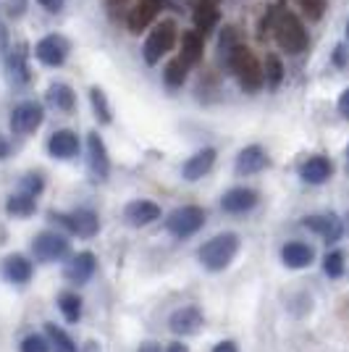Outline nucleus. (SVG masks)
<instances>
[{
	"instance_id": "26",
	"label": "nucleus",
	"mask_w": 349,
	"mask_h": 352,
	"mask_svg": "<svg viewBox=\"0 0 349 352\" xmlns=\"http://www.w3.org/2000/svg\"><path fill=\"white\" fill-rule=\"evenodd\" d=\"M47 100L56 105L63 113H71L74 105H76V98H74V89L69 85H50L47 89Z\"/></svg>"
},
{
	"instance_id": "9",
	"label": "nucleus",
	"mask_w": 349,
	"mask_h": 352,
	"mask_svg": "<svg viewBox=\"0 0 349 352\" xmlns=\"http://www.w3.org/2000/svg\"><path fill=\"white\" fill-rule=\"evenodd\" d=\"M168 326L179 337H194L205 326V316L197 305H184V308L174 310V316L168 318Z\"/></svg>"
},
{
	"instance_id": "4",
	"label": "nucleus",
	"mask_w": 349,
	"mask_h": 352,
	"mask_svg": "<svg viewBox=\"0 0 349 352\" xmlns=\"http://www.w3.org/2000/svg\"><path fill=\"white\" fill-rule=\"evenodd\" d=\"M203 226H205V210L197 206L176 208L174 213L166 219V229H168V234L176 236V239L194 236Z\"/></svg>"
},
{
	"instance_id": "17",
	"label": "nucleus",
	"mask_w": 349,
	"mask_h": 352,
	"mask_svg": "<svg viewBox=\"0 0 349 352\" xmlns=\"http://www.w3.org/2000/svg\"><path fill=\"white\" fill-rule=\"evenodd\" d=\"M0 274H3V279L11 281V284H27L32 279V274H34V268H32V261L30 258H24V255H8V258H3V263H0Z\"/></svg>"
},
{
	"instance_id": "38",
	"label": "nucleus",
	"mask_w": 349,
	"mask_h": 352,
	"mask_svg": "<svg viewBox=\"0 0 349 352\" xmlns=\"http://www.w3.org/2000/svg\"><path fill=\"white\" fill-rule=\"evenodd\" d=\"M213 352H239V347H236L234 342H229V339H226V342H218V344L213 347Z\"/></svg>"
},
{
	"instance_id": "18",
	"label": "nucleus",
	"mask_w": 349,
	"mask_h": 352,
	"mask_svg": "<svg viewBox=\"0 0 349 352\" xmlns=\"http://www.w3.org/2000/svg\"><path fill=\"white\" fill-rule=\"evenodd\" d=\"M47 150L58 161H71V158L79 155V137L71 129H60V132H56L47 140Z\"/></svg>"
},
{
	"instance_id": "2",
	"label": "nucleus",
	"mask_w": 349,
	"mask_h": 352,
	"mask_svg": "<svg viewBox=\"0 0 349 352\" xmlns=\"http://www.w3.org/2000/svg\"><path fill=\"white\" fill-rule=\"evenodd\" d=\"M226 63L232 66V72L236 74L239 85H242L245 89H260L262 87V66L247 45H242V43L234 45L232 50L226 53Z\"/></svg>"
},
{
	"instance_id": "24",
	"label": "nucleus",
	"mask_w": 349,
	"mask_h": 352,
	"mask_svg": "<svg viewBox=\"0 0 349 352\" xmlns=\"http://www.w3.org/2000/svg\"><path fill=\"white\" fill-rule=\"evenodd\" d=\"M34 208H37L34 195H30V192H24V190L19 192V195H11L8 203H5L8 216H14V219H27V216L34 213Z\"/></svg>"
},
{
	"instance_id": "20",
	"label": "nucleus",
	"mask_w": 349,
	"mask_h": 352,
	"mask_svg": "<svg viewBox=\"0 0 349 352\" xmlns=\"http://www.w3.org/2000/svg\"><path fill=\"white\" fill-rule=\"evenodd\" d=\"M158 14H160V0H142V3H137L129 14V32L131 34L145 32L155 21Z\"/></svg>"
},
{
	"instance_id": "34",
	"label": "nucleus",
	"mask_w": 349,
	"mask_h": 352,
	"mask_svg": "<svg viewBox=\"0 0 349 352\" xmlns=\"http://www.w3.org/2000/svg\"><path fill=\"white\" fill-rule=\"evenodd\" d=\"M21 352H50V342L40 334H30L21 342Z\"/></svg>"
},
{
	"instance_id": "22",
	"label": "nucleus",
	"mask_w": 349,
	"mask_h": 352,
	"mask_svg": "<svg viewBox=\"0 0 349 352\" xmlns=\"http://www.w3.org/2000/svg\"><path fill=\"white\" fill-rule=\"evenodd\" d=\"M213 163H216V150L213 147H205V150L194 153L190 161L181 166V176L187 182H197V179H203L213 168Z\"/></svg>"
},
{
	"instance_id": "19",
	"label": "nucleus",
	"mask_w": 349,
	"mask_h": 352,
	"mask_svg": "<svg viewBox=\"0 0 349 352\" xmlns=\"http://www.w3.org/2000/svg\"><path fill=\"white\" fill-rule=\"evenodd\" d=\"M124 219L129 226H150L160 219V206L150 203V200H134L129 206L124 208Z\"/></svg>"
},
{
	"instance_id": "11",
	"label": "nucleus",
	"mask_w": 349,
	"mask_h": 352,
	"mask_svg": "<svg viewBox=\"0 0 349 352\" xmlns=\"http://www.w3.org/2000/svg\"><path fill=\"white\" fill-rule=\"evenodd\" d=\"M95 271H98V258L89 250H85V252H76L71 261L66 263L63 276L69 281H74V284H87L95 276Z\"/></svg>"
},
{
	"instance_id": "15",
	"label": "nucleus",
	"mask_w": 349,
	"mask_h": 352,
	"mask_svg": "<svg viewBox=\"0 0 349 352\" xmlns=\"http://www.w3.org/2000/svg\"><path fill=\"white\" fill-rule=\"evenodd\" d=\"M255 206H258V192L247 190V187H234V190H229L221 197V208H223L226 213H234V216L247 213V210H252Z\"/></svg>"
},
{
	"instance_id": "29",
	"label": "nucleus",
	"mask_w": 349,
	"mask_h": 352,
	"mask_svg": "<svg viewBox=\"0 0 349 352\" xmlns=\"http://www.w3.org/2000/svg\"><path fill=\"white\" fill-rule=\"evenodd\" d=\"M58 310L63 313V318L69 323H76L82 318V300L74 292H63L58 297Z\"/></svg>"
},
{
	"instance_id": "39",
	"label": "nucleus",
	"mask_w": 349,
	"mask_h": 352,
	"mask_svg": "<svg viewBox=\"0 0 349 352\" xmlns=\"http://www.w3.org/2000/svg\"><path fill=\"white\" fill-rule=\"evenodd\" d=\"M11 155V145H8V140L0 134V161H5Z\"/></svg>"
},
{
	"instance_id": "37",
	"label": "nucleus",
	"mask_w": 349,
	"mask_h": 352,
	"mask_svg": "<svg viewBox=\"0 0 349 352\" xmlns=\"http://www.w3.org/2000/svg\"><path fill=\"white\" fill-rule=\"evenodd\" d=\"M40 6H43L47 14H58V11H63V3L66 0H37Z\"/></svg>"
},
{
	"instance_id": "5",
	"label": "nucleus",
	"mask_w": 349,
	"mask_h": 352,
	"mask_svg": "<svg viewBox=\"0 0 349 352\" xmlns=\"http://www.w3.org/2000/svg\"><path fill=\"white\" fill-rule=\"evenodd\" d=\"M32 252L40 263H56V261H63L69 258V239L66 236L56 234V232H40L32 242Z\"/></svg>"
},
{
	"instance_id": "13",
	"label": "nucleus",
	"mask_w": 349,
	"mask_h": 352,
	"mask_svg": "<svg viewBox=\"0 0 349 352\" xmlns=\"http://www.w3.org/2000/svg\"><path fill=\"white\" fill-rule=\"evenodd\" d=\"M302 226H305L307 232L318 234L323 242H339L341 234H344L341 219H336L334 213H328V216H307V219L302 221Z\"/></svg>"
},
{
	"instance_id": "1",
	"label": "nucleus",
	"mask_w": 349,
	"mask_h": 352,
	"mask_svg": "<svg viewBox=\"0 0 349 352\" xmlns=\"http://www.w3.org/2000/svg\"><path fill=\"white\" fill-rule=\"evenodd\" d=\"M239 236L234 234V232H223V234L213 236V239H207L200 252H197V258H200V263L207 268V271H223L226 265L232 263L234 258H236V252H239Z\"/></svg>"
},
{
	"instance_id": "23",
	"label": "nucleus",
	"mask_w": 349,
	"mask_h": 352,
	"mask_svg": "<svg viewBox=\"0 0 349 352\" xmlns=\"http://www.w3.org/2000/svg\"><path fill=\"white\" fill-rule=\"evenodd\" d=\"M218 19H221V11L216 0H200V3L194 6V32H197V34L213 32L216 24H218Z\"/></svg>"
},
{
	"instance_id": "21",
	"label": "nucleus",
	"mask_w": 349,
	"mask_h": 352,
	"mask_svg": "<svg viewBox=\"0 0 349 352\" xmlns=\"http://www.w3.org/2000/svg\"><path fill=\"white\" fill-rule=\"evenodd\" d=\"M300 176L305 179L307 184H326L334 176V163L328 161V158H323V155H313V158H307L302 163Z\"/></svg>"
},
{
	"instance_id": "16",
	"label": "nucleus",
	"mask_w": 349,
	"mask_h": 352,
	"mask_svg": "<svg viewBox=\"0 0 349 352\" xmlns=\"http://www.w3.org/2000/svg\"><path fill=\"white\" fill-rule=\"evenodd\" d=\"M268 163L271 161H268V155H265V150L260 145H249L236 155L234 168H236L239 176H252V174H260Z\"/></svg>"
},
{
	"instance_id": "6",
	"label": "nucleus",
	"mask_w": 349,
	"mask_h": 352,
	"mask_svg": "<svg viewBox=\"0 0 349 352\" xmlns=\"http://www.w3.org/2000/svg\"><path fill=\"white\" fill-rule=\"evenodd\" d=\"M43 121H45L43 105L37 103V100H24V103L16 105L14 113H11V129H14V134L27 137V134L37 132L43 126Z\"/></svg>"
},
{
	"instance_id": "10",
	"label": "nucleus",
	"mask_w": 349,
	"mask_h": 352,
	"mask_svg": "<svg viewBox=\"0 0 349 352\" xmlns=\"http://www.w3.org/2000/svg\"><path fill=\"white\" fill-rule=\"evenodd\" d=\"M34 53H37V58L43 60L45 66H60L69 56V40L60 37V34H47L37 43Z\"/></svg>"
},
{
	"instance_id": "40",
	"label": "nucleus",
	"mask_w": 349,
	"mask_h": 352,
	"mask_svg": "<svg viewBox=\"0 0 349 352\" xmlns=\"http://www.w3.org/2000/svg\"><path fill=\"white\" fill-rule=\"evenodd\" d=\"M137 352H160V344L158 342H145V344H139Z\"/></svg>"
},
{
	"instance_id": "25",
	"label": "nucleus",
	"mask_w": 349,
	"mask_h": 352,
	"mask_svg": "<svg viewBox=\"0 0 349 352\" xmlns=\"http://www.w3.org/2000/svg\"><path fill=\"white\" fill-rule=\"evenodd\" d=\"M179 58L184 60L187 66L200 63V58H203V37H200L197 32H187V34L181 37V56H179Z\"/></svg>"
},
{
	"instance_id": "32",
	"label": "nucleus",
	"mask_w": 349,
	"mask_h": 352,
	"mask_svg": "<svg viewBox=\"0 0 349 352\" xmlns=\"http://www.w3.org/2000/svg\"><path fill=\"white\" fill-rule=\"evenodd\" d=\"M89 100H92V108H95V116L100 118L102 124H108L111 121V105L105 100V92L98 87L89 89Z\"/></svg>"
},
{
	"instance_id": "27",
	"label": "nucleus",
	"mask_w": 349,
	"mask_h": 352,
	"mask_svg": "<svg viewBox=\"0 0 349 352\" xmlns=\"http://www.w3.org/2000/svg\"><path fill=\"white\" fill-rule=\"evenodd\" d=\"M8 69L16 82H27L30 79V66H27V47L16 45L14 50L8 53Z\"/></svg>"
},
{
	"instance_id": "30",
	"label": "nucleus",
	"mask_w": 349,
	"mask_h": 352,
	"mask_svg": "<svg viewBox=\"0 0 349 352\" xmlns=\"http://www.w3.org/2000/svg\"><path fill=\"white\" fill-rule=\"evenodd\" d=\"M187 69H190V66H187L181 58L171 60V63L166 66V74H163V76H166V85H168V87H174V89L181 87V85L187 82Z\"/></svg>"
},
{
	"instance_id": "36",
	"label": "nucleus",
	"mask_w": 349,
	"mask_h": 352,
	"mask_svg": "<svg viewBox=\"0 0 349 352\" xmlns=\"http://www.w3.org/2000/svg\"><path fill=\"white\" fill-rule=\"evenodd\" d=\"M43 187H45V182H43V176L40 174H27L24 179H21V190L34 195V197L43 192Z\"/></svg>"
},
{
	"instance_id": "35",
	"label": "nucleus",
	"mask_w": 349,
	"mask_h": 352,
	"mask_svg": "<svg viewBox=\"0 0 349 352\" xmlns=\"http://www.w3.org/2000/svg\"><path fill=\"white\" fill-rule=\"evenodd\" d=\"M297 3L305 11L307 19H320L323 11H326V6H328V0H297Z\"/></svg>"
},
{
	"instance_id": "31",
	"label": "nucleus",
	"mask_w": 349,
	"mask_h": 352,
	"mask_svg": "<svg viewBox=\"0 0 349 352\" xmlns=\"http://www.w3.org/2000/svg\"><path fill=\"white\" fill-rule=\"evenodd\" d=\"M323 271L328 279H341L344 276V252L341 250H334L323 258Z\"/></svg>"
},
{
	"instance_id": "8",
	"label": "nucleus",
	"mask_w": 349,
	"mask_h": 352,
	"mask_svg": "<svg viewBox=\"0 0 349 352\" xmlns=\"http://www.w3.org/2000/svg\"><path fill=\"white\" fill-rule=\"evenodd\" d=\"M53 219H58L71 234L82 236V239H89L100 232V219L98 213H92L87 208L82 210H74V213H53Z\"/></svg>"
},
{
	"instance_id": "41",
	"label": "nucleus",
	"mask_w": 349,
	"mask_h": 352,
	"mask_svg": "<svg viewBox=\"0 0 349 352\" xmlns=\"http://www.w3.org/2000/svg\"><path fill=\"white\" fill-rule=\"evenodd\" d=\"M166 352H190L187 344H181V342H174V344H168V350Z\"/></svg>"
},
{
	"instance_id": "33",
	"label": "nucleus",
	"mask_w": 349,
	"mask_h": 352,
	"mask_svg": "<svg viewBox=\"0 0 349 352\" xmlns=\"http://www.w3.org/2000/svg\"><path fill=\"white\" fill-rule=\"evenodd\" d=\"M281 76H284L281 60H278L276 56H268V60H265V69H262V82H268V85H273V87H276L278 82H281Z\"/></svg>"
},
{
	"instance_id": "28",
	"label": "nucleus",
	"mask_w": 349,
	"mask_h": 352,
	"mask_svg": "<svg viewBox=\"0 0 349 352\" xmlns=\"http://www.w3.org/2000/svg\"><path fill=\"white\" fill-rule=\"evenodd\" d=\"M45 334H47V342L56 352H79L76 350V342H74L63 329H58L56 323H47L45 326Z\"/></svg>"
},
{
	"instance_id": "14",
	"label": "nucleus",
	"mask_w": 349,
	"mask_h": 352,
	"mask_svg": "<svg viewBox=\"0 0 349 352\" xmlns=\"http://www.w3.org/2000/svg\"><path fill=\"white\" fill-rule=\"evenodd\" d=\"M281 261L286 268H294V271H302V268H310L315 263V250L307 242H289L281 248Z\"/></svg>"
},
{
	"instance_id": "12",
	"label": "nucleus",
	"mask_w": 349,
	"mask_h": 352,
	"mask_svg": "<svg viewBox=\"0 0 349 352\" xmlns=\"http://www.w3.org/2000/svg\"><path fill=\"white\" fill-rule=\"evenodd\" d=\"M87 153H89V168H92V176L98 182H108V174H111V158H108V150H105V142L98 132H92L87 137Z\"/></svg>"
},
{
	"instance_id": "3",
	"label": "nucleus",
	"mask_w": 349,
	"mask_h": 352,
	"mask_svg": "<svg viewBox=\"0 0 349 352\" xmlns=\"http://www.w3.org/2000/svg\"><path fill=\"white\" fill-rule=\"evenodd\" d=\"M273 32H276V43L281 50H286L291 56L302 53L307 47V32L305 24L297 19L294 14H281L273 24Z\"/></svg>"
},
{
	"instance_id": "7",
	"label": "nucleus",
	"mask_w": 349,
	"mask_h": 352,
	"mask_svg": "<svg viewBox=\"0 0 349 352\" xmlns=\"http://www.w3.org/2000/svg\"><path fill=\"white\" fill-rule=\"evenodd\" d=\"M176 45V24L174 21H163L160 27L153 30V34L145 43V60L147 63H158L168 50H174Z\"/></svg>"
}]
</instances>
